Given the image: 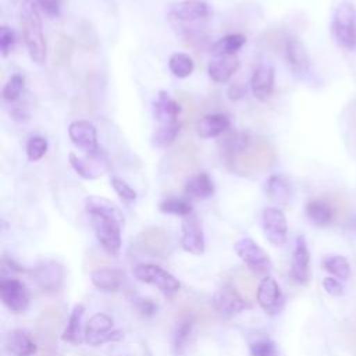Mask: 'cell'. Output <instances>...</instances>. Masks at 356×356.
I'll return each instance as SVG.
<instances>
[{
	"instance_id": "obj_1",
	"label": "cell",
	"mask_w": 356,
	"mask_h": 356,
	"mask_svg": "<svg viewBox=\"0 0 356 356\" xmlns=\"http://www.w3.org/2000/svg\"><path fill=\"white\" fill-rule=\"evenodd\" d=\"M85 207L100 245L108 254L115 256L121 246L122 216L120 210L108 199L100 196L86 197Z\"/></svg>"
},
{
	"instance_id": "obj_2",
	"label": "cell",
	"mask_w": 356,
	"mask_h": 356,
	"mask_svg": "<svg viewBox=\"0 0 356 356\" xmlns=\"http://www.w3.org/2000/svg\"><path fill=\"white\" fill-rule=\"evenodd\" d=\"M229 168L239 175H253L267 171L275 161V150L264 138L252 139L241 153L227 157Z\"/></svg>"
},
{
	"instance_id": "obj_3",
	"label": "cell",
	"mask_w": 356,
	"mask_h": 356,
	"mask_svg": "<svg viewBox=\"0 0 356 356\" xmlns=\"http://www.w3.org/2000/svg\"><path fill=\"white\" fill-rule=\"evenodd\" d=\"M19 26L31 58L42 64L46 60V42L42 32V21L35 0H25L21 6Z\"/></svg>"
},
{
	"instance_id": "obj_4",
	"label": "cell",
	"mask_w": 356,
	"mask_h": 356,
	"mask_svg": "<svg viewBox=\"0 0 356 356\" xmlns=\"http://www.w3.org/2000/svg\"><path fill=\"white\" fill-rule=\"evenodd\" d=\"M63 316L56 307H46L42 310L36 321V335L42 348L43 356H53L57 345V335L60 332Z\"/></svg>"
},
{
	"instance_id": "obj_5",
	"label": "cell",
	"mask_w": 356,
	"mask_h": 356,
	"mask_svg": "<svg viewBox=\"0 0 356 356\" xmlns=\"http://www.w3.org/2000/svg\"><path fill=\"white\" fill-rule=\"evenodd\" d=\"M335 42L348 50L356 49V10L350 3H342L332 21Z\"/></svg>"
},
{
	"instance_id": "obj_6",
	"label": "cell",
	"mask_w": 356,
	"mask_h": 356,
	"mask_svg": "<svg viewBox=\"0 0 356 356\" xmlns=\"http://www.w3.org/2000/svg\"><path fill=\"white\" fill-rule=\"evenodd\" d=\"M68 136L71 142L85 152L88 157H102L103 152L97 143V132L92 122L86 120H76L68 127Z\"/></svg>"
},
{
	"instance_id": "obj_7",
	"label": "cell",
	"mask_w": 356,
	"mask_h": 356,
	"mask_svg": "<svg viewBox=\"0 0 356 356\" xmlns=\"http://www.w3.org/2000/svg\"><path fill=\"white\" fill-rule=\"evenodd\" d=\"M135 277L146 284L157 286L165 295H172L179 291V281L156 264H138L134 270Z\"/></svg>"
},
{
	"instance_id": "obj_8",
	"label": "cell",
	"mask_w": 356,
	"mask_h": 356,
	"mask_svg": "<svg viewBox=\"0 0 356 356\" xmlns=\"http://www.w3.org/2000/svg\"><path fill=\"white\" fill-rule=\"evenodd\" d=\"M121 338L120 331H113V320L103 314L97 313L92 316L85 328V341L92 345L97 346L104 342L118 341Z\"/></svg>"
},
{
	"instance_id": "obj_9",
	"label": "cell",
	"mask_w": 356,
	"mask_h": 356,
	"mask_svg": "<svg viewBox=\"0 0 356 356\" xmlns=\"http://www.w3.org/2000/svg\"><path fill=\"white\" fill-rule=\"evenodd\" d=\"M138 245L143 253L159 259L165 257L171 249L170 236L167 231L160 227H150L142 231L138 236Z\"/></svg>"
},
{
	"instance_id": "obj_10",
	"label": "cell",
	"mask_w": 356,
	"mask_h": 356,
	"mask_svg": "<svg viewBox=\"0 0 356 356\" xmlns=\"http://www.w3.org/2000/svg\"><path fill=\"white\" fill-rule=\"evenodd\" d=\"M236 254L253 270L259 273L268 271L271 268V261L267 253L250 238H242L235 243Z\"/></svg>"
},
{
	"instance_id": "obj_11",
	"label": "cell",
	"mask_w": 356,
	"mask_h": 356,
	"mask_svg": "<svg viewBox=\"0 0 356 356\" xmlns=\"http://www.w3.org/2000/svg\"><path fill=\"white\" fill-rule=\"evenodd\" d=\"M263 228L266 238L274 245L281 246L286 242L288 225L284 213L275 207H267L263 211Z\"/></svg>"
},
{
	"instance_id": "obj_12",
	"label": "cell",
	"mask_w": 356,
	"mask_h": 356,
	"mask_svg": "<svg viewBox=\"0 0 356 356\" xmlns=\"http://www.w3.org/2000/svg\"><path fill=\"white\" fill-rule=\"evenodd\" d=\"M0 295L3 303L13 312L21 313L28 307V292L25 285L14 278H3L0 281Z\"/></svg>"
},
{
	"instance_id": "obj_13",
	"label": "cell",
	"mask_w": 356,
	"mask_h": 356,
	"mask_svg": "<svg viewBox=\"0 0 356 356\" xmlns=\"http://www.w3.org/2000/svg\"><path fill=\"white\" fill-rule=\"evenodd\" d=\"M199 165V156L192 143L178 146L170 156V170L179 177L193 175Z\"/></svg>"
},
{
	"instance_id": "obj_14",
	"label": "cell",
	"mask_w": 356,
	"mask_h": 356,
	"mask_svg": "<svg viewBox=\"0 0 356 356\" xmlns=\"http://www.w3.org/2000/svg\"><path fill=\"white\" fill-rule=\"evenodd\" d=\"M182 248L192 254H202L204 252V236L200 221L196 216L188 214L182 220Z\"/></svg>"
},
{
	"instance_id": "obj_15",
	"label": "cell",
	"mask_w": 356,
	"mask_h": 356,
	"mask_svg": "<svg viewBox=\"0 0 356 356\" xmlns=\"http://www.w3.org/2000/svg\"><path fill=\"white\" fill-rule=\"evenodd\" d=\"M257 302L268 314H277L284 307V296L274 278L267 277L260 282Z\"/></svg>"
},
{
	"instance_id": "obj_16",
	"label": "cell",
	"mask_w": 356,
	"mask_h": 356,
	"mask_svg": "<svg viewBox=\"0 0 356 356\" xmlns=\"http://www.w3.org/2000/svg\"><path fill=\"white\" fill-rule=\"evenodd\" d=\"M231 285L245 303L252 305L257 296V281L249 268H238L232 273Z\"/></svg>"
},
{
	"instance_id": "obj_17",
	"label": "cell",
	"mask_w": 356,
	"mask_h": 356,
	"mask_svg": "<svg viewBox=\"0 0 356 356\" xmlns=\"http://www.w3.org/2000/svg\"><path fill=\"white\" fill-rule=\"evenodd\" d=\"M309 266H310V253L306 243L305 236H298L295 242L293 256H292V267L291 274L292 277L300 282L306 284L309 281Z\"/></svg>"
},
{
	"instance_id": "obj_18",
	"label": "cell",
	"mask_w": 356,
	"mask_h": 356,
	"mask_svg": "<svg viewBox=\"0 0 356 356\" xmlns=\"http://www.w3.org/2000/svg\"><path fill=\"white\" fill-rule=\"evenodd\" d=\"M250 86L256 99L267 100L274 89V68L268 64L259 65L252 75Z\"/></svg>"
},
{
	"instance_id": "obj_19",
	"label": "cell",
	"mask_w": 356,
	"mask_h": 356,
	"mask_svg": "<svg viewBox=\"0 0 356 356\" xmlns=\"http://www.w3.org/2000/svg\"><path fill=\"white\" fill-rule=\"evenodd\" d=\"M182 111L181 104L177 99H172L167 92L160 90L154 102V118L163 125L175 124L179 113Z\"/></svg>"
},
{
	"instance_id": "obj_20",
	"label": "cell",
	"mask_w": 356,
	"mask_h": 356,
	"mask_svg": "<svg viewBox=\"0 0 356 356\" xmlns=\"http://www.w3.org/2000/svg\"><path fill=\"white\" fill-rule=\"evenodd\" d=\"M210 14V8L203 0H184L174 4L170 10V15L179 21H196L206 18Z\"/></svg>"
},
{
	"instance_id": "obj_21",
	"label": "cell",
	"mask_w": 356,
	"mask_h": 356,
	"mask_svg": "<svg viewBox=\"0 0 356 356\" xmlns=\"http://www.w3.org/2000/svg\"><path fill=\"white\" fill-rule=\"evenodd\" d=\"M239 68V60L235 54H221L209 64V75L217 83L227 82Z\"/></svg>"
},
{
	"instance_id": "obj_22",
	"label": "cell",
	"mask_w": 356,
	"mask_h": 356,
	"mask_svg": "<svg viewBox=\"0 0 356 356\" xmlns=\"http://www.w3.org/2000/svg\"><path fill=\"white\" fill-rule=\"evenodd\" d=\"M231 120L227 114L216 113V114H207L202 117L197 122V135L203 139L214 138L221 135L227 128H229Z\"/></svg>"
},
{
	"instance_id": "obj_23",
	"label": "cell",
	"mask_w": 356,
	"mask_h": 356,
	"mask_svg": "<svg viewBox=\"0 0 356 356\" xmlns=\"http://www.w3.org/2000/svg\"><path fill=\"white\" fill-rule=\"evenodd\" d=\"M213 300L216 309L225 316H232L245 307V302L241 299V296L232 286L218 289Z\"/></svg>"
},
{
	"instance_id": "obj_24",
	"label": "cell",
	"mask_w": 356,
	"mask_h": 356,
	"mask_svg": "<svg viewBox=\"0 0 356 356\" xmlns=\"http://www.w3.org/2000/svg\"><path fill=\"white\" fill-rule=\"evenodd\" d=\"M36 281L40 286L47 289H56L61 285L64 278V270L54 261H44L33 271Z\"/></svg>"
},
{
	"instance_id": "obj_25",
	"label": "cell",
	"mask_w": 356,
	"mask_h": 356,
	"mask_svg": "<svg viewBox=\"0 0 356 356\" xmlns=\"http://www.w3.org/2000/svg\"><path fill=\"white\" fill-rule=\"evenodd\" d=\"M6 349L13 356H31L36 350L29 334L22 330H13L6 338Z\"/></svg>"
},
{
	"instance_id": "obj_26",
	"label": "cell",
	"mask_w": 356,
	"mask_h": 356,
	"mask_svg": "<svg viewBox=\"0 0 356 356\" xmlns=\"http://www.w3.org/2000/svg\"><path fill=\"white\" fill-rule=\"evenodd\" d=\"M266 193L271 202L286 206L291 199V184L288 178L282 174H273L267 179Z\"/></svg>"
},
{
	"instance_id": "obj_27",
	"label": "cell",
	"mask_w": 356,
	"mask_h": 356,
	"mask_svg": "<svg viewBox=\"0 0 356 356\" xmlns=\"http://www.w3.org/2000/svg\"><path fill=\"white\" fill-rule=\"evenodd\" d=\"M70 164L72 165V168L82 177L86 179H93L99 175H102L103 168L100 164H106L104 157H89V159H82L78 157L75 153H70Z\"/></svg>"
},
{
	"instance_id": "obj_28",
	"label": "cell",
	"mask_w": 356,
	"mask_h": 356,
	"mask_svg": "<svg viewBox=\"0 0 356 356\" xmlns=\"http://www.w3.org/2000/svg\"><path fill=\"white\" fill-rule=\"evenodd\" d=\"M285 53H286L288 63L295 72H302L309 67V56H307L306 47L299 39L296 38L288 39L285 44Z\"/></svg>"
},
{
	"instance_id": "obj_29",
	"label": "cell",
	"mask_w": 356,
	"mask_h": 356,
	"mask_svg": "<svg viewBox=\"0 0 356 356\" xmlns=\"http://www.w3.org/2000/svg\"><path fill=\"white\" fill-rule=\"evenodd\" d=\"M306 214L309 220L316 225H327L334 218V207L324 199H313L306 204Z\"/></svg>"
},
{
	"instance_id": "obj_30",
	"label": "cell",
	"mask_w": 356,
	"mask_h": 356,
	"mask_svg": "<svg viewBox=\"0 0 356 356\" xmlns=\"http://www.w3.org/2000/svg\"><path fill=\"white\" fill-rule=\"evenodd\" d=\"M125 281V274L118 268H100L92 274L95 286L103 291H117Z\"/></svg>"
},
{
	"instance_id": "obj_31",
	"label": "cell",
	"mask_w": 356,
	"mask_h": 356,
	"mask_svg": "<svg viewBox=\"0 0 356 356\" xmlns=\"http://www.w3.org/2000/svg\"><path fill=\"white\" fill-rule=\"evenodd\" d=\"M184 191L186 195L193 197H209L214 192V184L209 174L197 172L188 178Z\"/></svg>"
},
{
	"instance_id": "obj_32",
	"label": "cell",
	"mask_w": 356,
	"mask_h": 356,
	"mask_svg": "<svg viewBox=\"0 0 356 356\" xmlns=\"http://www.w3.org/2000/svg\"><path fill=\"white\" fill-rule=\"evenodd\" d=\"M250 142L252 139L243 132H229L220 139L218 145L221 150L225 153V156L228 157L245 150L250 145Z\"/></svg>"
},
{
	"instance_id": "obj_33",
	"label": "cell",
	"mask_w": 356,
	"mask_h": 356,
	"mask_svg": "<svg viewBox=\"0 0 356 356\" xmlns=\"http://www.w3.org/2000/svg\"><path fill=\"white\" fill-rule=\"evenodd\" d=\"M83 316V306L82 305H76L70 316L67 328L63 334V339L72 343V345H79L82 342V337H81V320Z\"/></svg>"
},
{
	"instance_id": "obj_34",
	"label": "cell",
	"mask_w": 356,
	"mask_h": 356,
	"mask_svg": "<svg viewBox=\"0 0 356 356\" xmlns=\"http://www.w3.org/2000/svg\"><path fill=\"white\" fill-rule=\"evenodd\" d=\"M195 321H196V317L193 316L192 309L181 310L178 325H177V330H175V339H174L177 350H181V348L184 346L185 341L188 339V337L192 331V327H193Z\"/></svg>"
},
{
	"instance_id": "obj_35",
	"label": "cell",
	"mask_w": 356,
	"mask_h": 356,
	"mask_svg": "<svg viewBox=\"0 0 356 356\" xmlns=\"http://www.w3.org/2000/svg\"><path fill=\"white\" fill-rule=\"evenodd\" d=\"M170 71L178 78H186L192 74L195 63L186 53H174L168 61Z\"/></svg>"
},
{
	"instance_id": "obj_36",
	"label": "cell",
	"mask_w": 356,
	"mask_h": 356,
	"mask_svg": "<svg viewBox=\"0 0 356 356\" xmlns=\"http://www.w3.org/2000/svg\"><path fill=\"white\" fill-rule=\"evenodd\" d=\"M323 267L331 273L334 277L346 281L350 275V266L349 261L346 260V257L339 256V254H334V256H328L323 260Z\"/></svg>"
},
{
	"instance_id": "obj_37",
	"label": "cell",
	"mask_w": 356,
	"mask_h": 356,
	"mask_svg": "<svg viewBox=\"0 0 356 356\" xmlns=\"http://www.w3.org/2000/svg\"><path fill=\"white\" fill-rule=\"evenodd\" d=\"M246 42V38L241 33H234V35H228L221 38L220 40H217L213 44V53H216L217 56L221 54H235V51H238Z\"/></svg>"
},
{
	"instance_id": "obj_38",
	"label": "cell",
	"mask_w": 356,
	"mask_h": 356,
	"mask_svg": "<svg viewBox=\"0 0 356 356\" xmlns=\"http://www.w3.org/2000/svg\"><path fill=\"white\" fill-rule=\"evenodd\" d=\"M179 128H181L179 122L170 124V125H161L160 128H157L152 136L153 146L160 147V149L168 147L175 140L178 132H179Z\"/></svg>"
},
{
	"instance_id": "obj_39",
	"label": "cell",
	"mask_w": 356,
	"mask_h": 356,
	"mask_svg": "<svg viewBox=\"0 0 356 356\" xmlns=\"http://www.w3.org/2000/svg\"><path fill=\"white\" fill-rule=\"evenodd\" d=\"M160 210L167 214H175V216H188L192 211V207L188 202L179 197H167L160 203Z\"/></svg>"
},
{
	"instance_id": "obj_40",
	"label": "cell",
	"mask_w": 356,
	"mask_h": 356,
	"mask_svg": "<svg viewBox=\"0 0 356 356\" xmlns=\"http://www.w3.org/2000/svg\"><path fill=\"white\" fill-rule=\"evenodd\" d=\"M25 85V78L21 74H14L10 76L7 83L3 88V97L6 100H15L21 95Z\"/></svg>"
},
{
	"instance_id": "obj_41",
	"label": "cell",
	"mask_w": 356,
	"mask_h": 356,
	"mask_svg": "<svg viewBox=\"0 0 356 356\" xmlns=\"http://www.w3.org/2000/svg\"><path fill=\"white\" fill-rule=\"evenodd\" d=\"M47 150V140L42 136H32L26 143V154L31 161L40 160Z\"/></svg>"
},
{
	"instance_id": "obj_42",
	"label": "cell",
	"mask_w": 356,
	"mask_h": 356,
	"mask_svg": "<svg viewBox=\"0 0 356 356\" xmlns=\"http://www.w3.org/2000/svg\"><path fill=\"white\" fill-rule=\"evenodd\" d=\"M72 42L70 38H65V36H61L56 44V49H54V61L57 64H63V63H68L70 57H71V53H72Z\"/></svg>"
},
{
	"instance_id": "obj_43",
	"label": "cell",
	"mask_w": 356,
	"mask_h": 356,
	"mask_svg": "<svg viewBox=\"0 0 356 356\" xmlns=\"http://www.w3.org/2000/svg\"><path fill=\"white\" fill-rule=\"evenodd\" d=\"M177 100L181 104L182 111H184V125L191 127L193 120H195V115H196V104L185 93H178L177 95Z\"/></svg>"
},
{
	"instance_id": "obj_44",
	"label": "cell",
	"mask_w": 356,
	"mask_h": 356,
	"mask_svg": "<svg viewBox=\"0 0 356 356\" xmlns=\"http://www.w3.org/2000/svg\"><path fill=\"white\" fill-rule=\"evenodd\" d=\"M111 186L114 188V191L117 192V195L125 200V202H132L136 199V192L122 179L120 178H113L111 179Z\"/></svg>"
},
{
	"instance_id": "obj_45",
	"label": "cell",
	"mask_w": 356,
	"mask_h": 356,
	"mask_svg": "<svg viewBox=\"0 0 356 356\" xmlns=\"http://www.w3.org/2000/svg\"><path fill=\"white\" fill-rule=\"evenodd\" d=\"M14 43H15L14 31L11 28L3 25L0 28V50H1L3 56H7V53L10 51V49L13 47Z\"/></svg>"
},
{
	"instance_id": "obj_46",
	"label": "cell",
	"mask_w": 356,
	"mask_h": 356,
	"mask_svg": "<svg viewBox=\"0 0 356 356\" xmlns=\"http://www.w3.org/2000/svg\"><path fill=\"white\" fill-rule=\"evenodd\" d=\"M250 352L253 356H273L274 345H273V342H270L267 339L257 341L250 345Z\"/></svg>"
},
{
	"instance_id": "obj_47",
	"label": "cell",
	"mask_w": 356,
	"mask_h": 356,
	"mask_svg": "<svg viewBox=\"0 0 356 356\" xmlns=\"http://www.w3.org/2000/svg\"><path fill=\"white\" fill-rule=\"evenodd\" d=\"M36 4L40 7V10L49 15L50 18L57 17L60 14V4L61 0H35Z\"/></svg>"
},
{
	"instance_id": "obj_48",
	"label": "cell",
	"mask_w": 356,
	"mask_h": 356,
	"mask_svg": "<svg viewBox=\"0 0 356 356\" xmlns=\"http://www.w3.org/2000/svg\"><path fill=\"white\" fill-rule=\"evenodd\" d=\"M323 288L331 296H341L343 293V285L339 282V280L332 277H325L323 280Z\"/></svg>"
},
{
	"instance_id": "obj_49",
	"label": "cell",
	"mask_w": 356,
	"mask_h": 356,
	"mask_svg": "<svg viewBox=\"0 0 356 356\" xmlns=\"http://www.w3.org/2000/svg\"><path fill=\"white\" fill-rule=\"evenodd\" d=\"M245 93H246V86L242 85V83H234L228 89V97L232 99V100L241 99Z\"/></svg>"
},
{
	"instance_id": "obj_50",
	"label": "cell",
	"mask_w": 356,
	"mask_h": 356,
	"mask_svg": "<svg viewBox=\"0 0 356 356\" xmlns=\"http://www.w3.org/2000/svg\"><path fill=\"white\" fill-rule=\"evenodd\" d=\"M157 309V306L152 302V300H149V299H142L140 300V305H139V310L142 312V313H146V314H152L154 310Z\"/></svg>"
},
{
	"instance_id": "obj_51",
	"label": "cell",
	"mask_w": 356,
	"mask_h": 356,
	"mask_svg": "<svg viewBox=\"0 0 356 356\" xmlns=\"http://www.w3.org/2000/svg\"><path fill=\"white\" fill-rule=\"evenodd\" d=\"M349 228L356 232V216L350 217V220H349Z\"/></svg>"
}]
</instances>
